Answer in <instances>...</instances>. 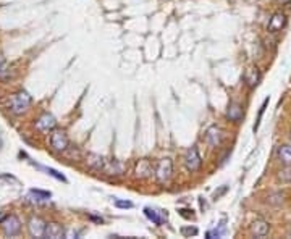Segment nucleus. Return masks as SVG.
Segmentation results:
<instances>
[{"mask_svg": "<svg viewBox=\"0 0 291 239\" xmlns=\"http://www.w3.org/2000/svg\"><path fill=\"white\" fill-rule=\"evenodd\" d=\"M285 24H287V17H285V13L275 12L272 15V18L269 20L267 31L269 33H278V31H282L285 28Z\"/></svg>", "mask_w": 291, "mask_h": 239, "instance_id": "0eeeda50", "label": "nucleus"}, {"mask_svg": "<svg viewBox=\"0 0 291 239\" xmlns=\"http://www.w3.org/2000/svg\"><path fill=\"white\" fill-rule=\"evenodd\" d=\"M86 162H88L89 167H92L96 170H104V165H105L104 157L97 155V153H89V155L86 157Z\"/></svg>", "mask_w": 291, "mask_h": 239, "instance_id": "a211bd4d", "label": "nucleus"}, {"mask_svg": "<svg viewBox=\"0 0 291 239\" xmlns=\"http://www.w3.org/2000/svg\"><path fill=\"white\" fill-rule=\"evenodd\" d=\"M154 174H156V179L160 184L170 181L173 174V162L170 158H162V160H158V163L154 168Z\"/></svg>", "mask_w": 291, "mask_h": 239, "instance_id": "f03ea898", "label": "nucleus"}, {"mask_svg": "<svg viewBox=\"0 0 291 239\" xmlns=\"http://www.w3.org/2000/svg\"><path fill=\"white\" fill-rule=\"evenodd\" d=\"M5 218H7V215H5V214H0V225H2V221H3Z\"/></svg>", "mask_w": 291, "mask_h": 239, "instance_id": "bb28decb", "label": "nucleus"}, {"mask_svg": "<svg viewBox=\"0 0 291 239\" xmlns=\"http://www.w3.org/2000/svg\"><path fill=\"white\" fill-rule=\"evenodd\" d=\"M55 125H57V121L54 118V115H50V113H44L38 121H36V128H38L39 131H42V132L54 131Z\"/></svg>", "mask_w": 291, "mask_h": 239, "instance_id": "6e6552de", "label": "nucleus"}, {"mask_svg": "<svg viewBox=\"0 0 291 239\" xmlns=\"http://www.w3.org/2000/svg\"><path fill=\"white\" fill-rule=\"evenodd\" d=\"M73 236L76 238V236H78V233H76V231H73V230H70V231L67 233V238H73Z\"/></svg>", "mask_w": 291, "mask_h": 239, "instance_id": "393cba45", "label": "nucleus"}, {"mask_svg": "<svg viewBox=\"0 0 291 239\" xmlns=\"http://www.w3.org/2000/svg\"><path fill=\"white\" fill-rule=\"evenodd\" d=\"M144 214H146L147 218H149L151 221H154L156 225H162V223H163L162 217H158V214H160V212L152 210V209H149V207H146V209H144Z\"/></svg>", "mask_w": 291, "mask_h": 239, "instance_id": "6ab92c4d", "label": "nucleus"}, {"mask_svg": "<svg viewBox=\"0 0 291 239\" xmlns=\"http://www.w3.org/2000/svg\"><path fill=\"white\" fill-rule=\"evenodd\" d=\"M277 155H278V160L282 162L285 167L291 165V146L290 144L280 146L278 151H277Z\"/></svg>", "mask_w": 291, "mask_h": 239, "instance_id": "4468645a", "label": "nucleus"}, {"mask_svg": "<svg viewBox=\"0 0 291 239\" xmlns=\"http://www.w3.org/2000/svg\"><path fill=\"white\" fill-rule=\"evenodd\" d=\"M68 144H70V141H68V136L67 132L63 130H54L50 134V146L54 151L57 152H63L67 151Z\"/></svg>", "mask_w": 291, "mask_h": 239, "instance_id": "7ed1b4c3", "label": "nucleus"}, {"mask_svg": "<svg viewBox=\"0 0 291 239\" xmlns=\"http://www.w3.org/2000/svg\"><path fill=\"white\" fill-rule=\"evenodd\" d=\"M222 139H224V131H222L219 126H210V128L205 131V141L212 147L220 146Z\"/></svg>", "mask_w": 291, "mask_h": 239, "instance_id": "1a4fd4ad", "label": "nucleus"}, {"mask_svg": "<svg viewBox=\"0 0 291 239\" xmlns=\"http://www.w3.org/2000/svg\"><path fill=\"white\" fill-rule=\"evenodd\" d=\"M224 233H225V228L224 226L219 228V230L215 228V230L207 231V238H210V239H212V238H222V236H224Z\"/></svg>", "mask_w": 291, "mask_h": 239, "instance_id": "412c9836", "label": "nucleus"}, {"mask_svg": "<svg viewBox=\"0 0 291 239\" xmlns=\"http://www.w3.org/2000/svg\"><path fill=\"white\" fill-rule=\"evenodd\" d=\"M5 71H7V60H5V57L0 55V76H3Z\"/></svg>", "mask_w": 291, "mask_h": 239, "instance_id": "5701e85b", "label": "nucleus"}, {"mask_svg": "<svg viewBox=\"0 0 291 239\" xmlns=\"http://www.w3.org/2000/svg\"><path fill=\"white\" fill-rule=\"evenodd\" d=\"M152 165H151V162L149 160H139L137 162V165H136V176L137 178H147V176H151L152 174Z\"/></svg>", "mask_w": 291, "mask_h": 239, "instance_id": "f8f14e48", "label": "nucleus"}, {"mask_svg": "<svg viewBox=\"0 0 291 239\" xmlns=\"http://www.w3.org/2000/svg\"><path fill=\"white\" fill-rule=\"evenodd\" d=\"M45 172L49 173V174H52V176H54V178L60 179V181H67V178L63 176V174H60V173H58V172H55L54 168H45Z\"/></svg>", "mask_w": 291, "mask_h": 239, "instance_id": "4be33fe9", "label": "nucleus"}, {"mask_svg": "<svg viewBox=\"0 0 291 239\" xmlns=\"http://www.w3.org/2000/svg\"><path fill=\"white\" fill-rule=\"evenodd\" d=\"M125 170V165L118 160H110V162H105L104 165V172L109 173V174H121Z\"/></svg>", "mask_w": 291, "mask_h": 239, "instance_id": "2eb2a0df", "label": "nucleus"}, {"mask_svg": "<svg viewBox=\"0 0 291 239\" xmlns=\"http://www.w3.org/2000/svg\"><path fill=\"white\" fill-rule=\"evenodd\" d=\"M259 79H261V73H259V70L256 66H249L245 71V81L247 83V86H249V87L257 86Z\"/></svg>", "mask_w": 291, "mask_h": 239, "instance_id": "ddd939ff", "label": "nucleus"}, {"mask_svg": "<svg viewBox=\"0 0 291 239\" xmlns=\"http://www.w3.org/2000/svg\"><path fill=\"white\" fill-rule=\"evenodd\" d=\"M115 205L120 207V209H130V207H133L131 202H125V200H115Z\"/></svg>", "mask_w": 291, "mask_h": 239, "instance_id": "b1692460", "label": "nucleus"}, {"mask_svg": "<svg viewBox=\"0 0 291 239\" xmlns=\"http://www.w3.org/2000/svg\"><path fill=\"white\" fill-rule=\"evenodd\" d=\"M269 231H270V226H269V223L264 220H256L251 225V233H252V236H256V238H266L269 235Z\"/></svg>", "mask_w": 291, "mask_h": 239, "instance_id": "9d476101", "label": "nucleus"}, {"mask_svg": "<svg viewBox=\"0 0 291 239\" xmlns=\"http://www.w3.org/2000/svg\"><path fill=\"white\" fill-rule=\"evenodd\" d=\"M2 228H3V233L7 236H17L21 231V221L18 220V217L10 215L2 221Z\"/></svg>", "mask_w": 291, "mask_h": 239, "instance_id": "39448f33", "label": "nucleus"}, {"mask_svg": "<svg viewBox=\"0 0 291 239\" xmlns=\"http://www.w3.org/2000/svg\"><path fill=\"white\" fill-rule=\"evenodd\" d=\"M31 102H33V99H31V95L26 92V91H18L15 95H12V99H10L8 102V107L10 111L15 115H23L24 111H28V109L31 107Z\"/></svg>", "mask_w": 291, "mask_h": 239, "instance_id": "f257e3e1", "label": "nucleus"}, {"mask_svg": "<svg viewBox=\"0 0 291 239\" xmlns=\"http://www.w3.org/2000/svg\"><path fill=\"white\" fill-rule=\"evenodd\" d=\"M50 193H47V191H41V189H31L28 197L33 200V202H45V200L50 199Z\"/></svg>", "mask_w": 291, "mask_h": 239, "instance_id": "f3484780", "label": "nucleus"}, {"mask_svg": "<svg viewBox=\"0 0 291 239\" xmlns=\"http://www.w3.org/2000/svg\"><path fill=\"white\" fill-rule=\"evenodd\" d=\"M181 235L183 236H189V238H191V236H196V235H198V228H194V226H184V228H181Z\"/></svg>", "mask_w": 291, "mask_h": 239, "instance_id": "aec40b11", "label": "nucleus"}, {"mask_svg": "<svg viewBox=\"0 0 291 239\" xmlns=\"http://www.w3.org/2000/svg\"><path fill=\"white\" fill-rule=\"evenodd\" d=\"M201 162H202V158H201L198 147L188 149L186 153H184V167H186L188 172H198L201 167Z\"/></svg>", "mask_w": 291, "mask_h": 239, "instance_id": "20e7f679", "label": "nucleus"}, {"mask_svg": "<svg viewBox=\"0 0 291 239\" xmlns=\"http://www.w3.org/2000/svg\"><path fill=\"white\" fill-rule=\"evenodd\" d=\"M45 228H47V223L39 218V217H33V218L29 220L28 223V230H29V235L33 238H42L45 236Z\"/></svg>", "mask_w": 291, "mask_h": 239, "instance_id": "423d86ee", "label": "nucleus"}, {"mask_svg": "<svg viewBox=\"0 0 291 239\" xmlns=\"http://www.w3.org/2000/svg\"><path fill=\"white\" fill-rule=\"evenodd\" d=\"M65 236V230H63L62 225H58V223H49L45 228V238H50V239H60Z\"/></svg>", "mask_w": 291, "mask_h": 239, "instance_id": "9b49d317", "label": "nucleus"}, {"mask_svg": "<svg viewBox=\"0 0 291 239\" xmlns=\"http://www.w3.org/2000/svg\"><path fill=\"white\" fill-rule=\"evenodd\" d=\"M275 2L280 5H288V3H291V0H275Z\"/></svg>", "mask_w": 291, "mask_h": 239, "instance_id": "a878e982", "label": "nucleus"}, {"mask_svg": "<svg viewBox=\"0 0 291 239\" xmlns=\"http://www.w3.org/2000/svg\"><path fill=\"white\" fill-rule=\"evenodd\" d=\"M226 116L231 120V121H240L241 116H243V109L240 104L236 102H231L228 105V110H226Z\"/></svg>", "mask_w": 291, "mask_h": 239, "instance_id": "dca6fc26", "label": "nucleus"}]
</instances>
